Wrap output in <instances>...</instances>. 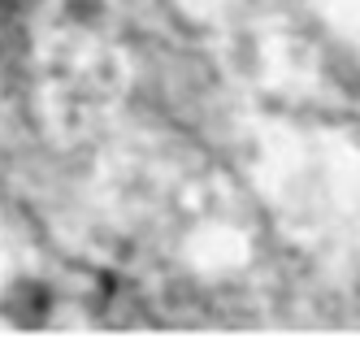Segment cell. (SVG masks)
<instances>
[{
    "label": "cell",
    "mask_w": 360,
    "mask_h": 356,
    "mask_svg": "<svg viewBox=\"0 0 360 356\" xmlns=\"http://www.w3.org/2000/svg\"><path fill=\"white\" fill-rule=\"evenodd\" d=\"M48 287L44 283H18L13 287V295L5 300V313L18 322V326H39L44 317H48Z\"/></svg>",
    "instance_id": "cell-1"
}]
</instances>
